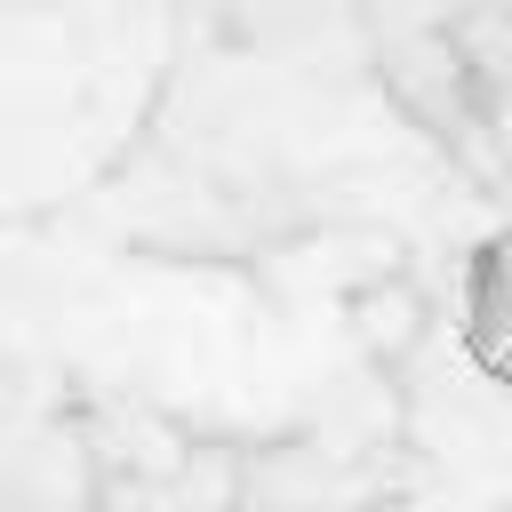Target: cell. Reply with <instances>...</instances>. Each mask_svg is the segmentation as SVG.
<instances>
[{
    "mask_svg": "<svg viewBox=\"0 0 512 512\" xmlns=\"http://www.w3.org/2000/svg\"><path fill=\"white\" fill-rule=\"evenodd\" d=\"M464 336H472V360L512 384V240L480 248V264L464 280Z\"/></svg>",
    "mask_w": 512,
    "mask_h": 512,
    "instance_id": "6da1fadb",
    "label": "cell"
}]
</instances>
